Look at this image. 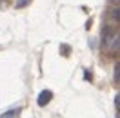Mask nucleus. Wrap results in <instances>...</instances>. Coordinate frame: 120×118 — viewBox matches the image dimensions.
I'll return each mask as SVG.
<instances>
[{
	"mask_svg": "<svg viewBox=\"0 0 120 118\" xmlns=\"http://www.w3.org/2000/svg\"><path fill=\"white\" fill-rule=\"evenodd\" d=\"M111 18H113V20H116V22H120V7H115L111 11Z\"/></svg>",
	"mask_w": 120,
	"mask_h": 118,
	"instance_id": "5",
	"label": "nucleus"
},
{
	"mask_svg": "<svg viewBox=\"0 0 120 118\" xmlns=\"http://www.w3.org/2000/svg\"><path fill=\"white\" fill-rule=\"evenodd\" d=\"M115 105H116V107L120 109V93H118L116 96H115Z\"/></svg>",
	"mask_w": 120,
	"mask_h": 118,
	"instance_id": "7",
	"label": "nucleus"
},
{
	"mask_svg": "<svg viewBox=\"0 0 120 118\" xmlns=\"http://www.w3.org/2000/svg\"><path fill=\"white\" fill-rule=\"evenodd\" d=\"M27 2H29V0H18V2H16V7H24Z\"/></svg>",
	"mask_w": 120,
	"mask_h": 118,
	"instance_id": "6",
	"label": "nucleus"
},
{
	"mask_svg": "<svg viewBox=\"0 0 120 118\" xmlns=\"http://www.w3.org/2000/svg\"><path fill=\"white\" fill-rule=\"evenodd\" d=\"M109 47H111V51H113V53H120V33H118L115 38H111Z\"/></svg>",
	"mask_w": 120,
	"mask_h": 118,
	"instance_id": "2",
	"label": "nucleus"
},
{
	"mask_svg": "<svg viewBox=\"0 0 120 118\" xmlns=\"http://www.w3.org/2000/svg\"><path fill=\"white\" fill-rule=\"evenodd\" d=\"M51 98H53V93L51 91H49V89H45V91H42V93H40V95H38V105H40V107H44V105H47V103L51 102Z\"/></svg>",
	"mask_w": 120,
	"mask_h": 118,
	"instance_id": "1",
	"label": "nucleus"
},
{
	"mask_svg": "<svg viewBox=\"0 0 120 118\" xmlns=\"http://www.w3.org/2000/svg\"><path fill=\"white\" fill-rule=\"evenodd\" d=\"M111 35H113V29H111V27H104V29H102L104 44H109V42H111Z\"/></svg>",
	"mask_w": 120,
	"mask_h": 118,
	"instance_id": "3",
	"label": "nucleus"
},
{
	"mask_svg": "<svg viewBox=\"0 0 120 118\" xmlns=\"http://www.w3.org/2000/svg\"><path fill=\"white\" fill-rule=\"evenodd\" d=\"M118 118H120V114H118Z\"/></svg>",
	"mask_w": 120,
	"mask_h": 118,
	"instance_id": "8",
	"label": "nucleus"
},
{
	"mask_svg": "<svg viewBox=\"0 0 120 118\" xmlns=\"http://www.w3.org/2000/svg\"><path fill=\"white\" fill-rule=\"evenodd\" d=\"M113 76H115V82L120 84V62L115 64V73H113Z\"/></svg>",
	"mask_w": 120,
	"mask_h": 118,
	"instance_id": "4",
	"label": "nucleus"
}]
</instances>
